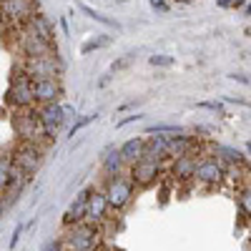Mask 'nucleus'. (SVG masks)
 Segmentation results:
<instances>
[{"instance_id":"nucleus-1","label":"nucleus","mask_w":251,"mask_h":251,"mask_svg":"<svg viewBox=\"0 0 251 251\" xmlns=\"http://www.w3.org/2000/svg\"><path fill=\"white\" fill-rule=\"evenodd\" d=\"M60 244H63V249H66V251H98V246H100V231H98V226L80 221V224L68 226V231L63 234Z\"/></svg>"},{"instance_id":"nucleus-2","label":"nucleus","mask_w":251,"mask_h":251,"mask_svg":"<svg viewBox=\"0 0 251 251\" xmlns=\"http://www.w3.org/2000/svg\"><path fill=\"white\" fill-rule=\"evenodd\" d=\"M63 71L60 60L55 55H43V58H25L23 63V75L30 80H46V78H58Z\"/></svg>"},{"instance_id":"nucleus-3","label":"nucleus","mask_w":251,"mask_h":251,"mask_svg":"<svg viewBox=\"0 0 251 251\" xmlns=\"http://www.w3.org/2000/svg\"><path fill=\"white\" fill-rule=\"evenodd\" d=\"M10 158H13L15 169H20L25 176H33L38 171L40 161H43V149L38 143H18Z\"/></svg>"},{"instance_id":"nucleus-4","label":"nucleus","mask_w":251,"mask_h":251,"mask_svg":"<svg viewBox=\"0 0 251 251\" xmlns=\"http://www.w3.org/2000/svg\"><path fill=\"white\" fill-rule=\"evenodd\" d=\"M15 133L20 138V143H38L40 136H43V126H40L38 111L25 108L23 113L15 116ZM46 138V136H43Z\"/></svg>"},{"instance_id":"nucleus-5","label":"nucleus","mask_w":251,"mask_h":251,"mask_svg":"<svg viewBox=\"0 0 251 251\" xmlns=\"http://www.w3.org/2000/svg\"><path fill=\"white\" fill-rule=\"evenodd\" d=\"M5 103H8V106H13V108H18V111L30 108L33 103H35V98H33V80L25 78V75H18L10 83L8 93H5Z\"/></svg>"},{"instance_id":"nucleus-6","label":"nucleus","mask_w":251,"mask_h":251,"mask_svg":"<svg viewBox=\"0 0 251 251\" xmlns=\"http://www.w3.org/2000/svg\"><path fill=\"white\" fill-rule=\"evenodd\" d=\"M106 199H108V206L113 211H121L131 203L133 199V183L131 178H123V176H113L108 178V186H106Z\"/></svg>"},{"instance_id":"nucleus-7","label":"nucleus","mask_w":251,"mask_h":251,"mask_svg":"<svg viewBox=\"0 0 251 251\" xmlns=\"http://www.w3.org/2000/svg\"><path fill=\"white\" fill-rule=\"evenodd\" d=\"M38 118H40V126H43V136L50 141L58 131L60 126L66 123V108L58 106V103H48V106H40L38 108Z\"/></svg>"},{"instance_id":"nucleus-8","label":"nucleus","mask_w":251,"mask_h":251,"mask_svg":"<svg viewBox=\"0 0 251 251\" xmlns=\"http://www.w3.org/2000/svg\"><path fill=\"white\" fill-rule=\"evenodd\" d=\"M20 50H23L25 58H43V55H55V46L46 43L43 38H38L33 30H23L20 35Z\"/></svg>"},{"instance_id":"nucleus-9","label":"nucleus","mask_w":251,"mask_h":251,"mask_svg":"<svg viewBox=\"0 0 251 251\" xmlns=\"http://www.w3.org/2000/svg\"><path fill=\"white\" fill-rule=\"evenodd\" d=\"M158 176H161V166L153 163V161H143V158H141V161L131 163V174H128V178H131L133 186L146 188V186H151L153 181H158Z\"/></svg>"},{"instance_id":"nucleus-10","label":"nucleus","mask_w":251,"mask_h":251,"mask_svg":"<svg viewBox=\"0 0 251 251\" xmlns=\"http://www.w3.org/2000/svg\"><path fill=\"white\" fill-rule=\"evenodd\" d=\"M63 96V86L58 83V78H46V80H33V98L40 106L48 103H58V98Z\"/></svg>"},{"instance_id":"nucleus-11","label":"nucleus","mask_w":251,"mask_h":251,"mask_svg":"<svg viewBox=\"0 0 251 251\" xmlns=\"http://www.w3.org/2000/svg\"><path fill=\"white\" fill-rule=\"evenodd\" d=\"M0 13L15 23H28V18L35 13L30 0H0Z\"/></svg>"},{"instance_id":"nucleus-12","label":"nucleus","mask_w":251,"mask_h":251,"mask_svg":"<svg viewBox=\"0 0 251 251\" xmlns=\"http://www.w3.org/2000/svg\"><path fill=\"white\" fill-rule=\"evenodd\" d=\"M108 199H106V191H96L93 188V194L88 196V208H86V224H100L103 219H106L108 214Z\"/></svg>"},{"instance_id":"nucleus-13","label":"nucleus","mask_w":251,"mask_h":251,"mask_svg":"<svg viewBox=\"0 0 251 251\" xmlns=\"http://www.w3.org/2000/svg\"><path fill=\"white\" fill-rule=\"evenodd\" d=\"M196 141L191 136H166V156L169 158H178V156H194Z\"/></svg>"},{"instance_id":"nucleus-14","label":"nucleus","mask_w":251,"mask_h":251,"mask_svg":"<svg viewBox=\"0 0 251 251\" xmlns=\"http://www.w3.org/2000/svg\"><path fill=\"white\" fill-rule=\"evenodd\" d=\"M91 194H93V188L88 186V188H83V191L75 196V201L71 203V208L66 211V219H63L66 228H68V226H73V224L86 221V208H88V196H91Z\"/></svg>"},{"instance_id":"nucleus-15","label":"nucleus","mask_w":251,"mask_h":251,"mask_svg":"<svg viewBox=\"0 0 251 251\" xmlns=\"http://www.w3.org/2000/svg\"><path fill=\"white\" fill-rule=\"evenodd\" d=\"M25 28H28V30H33L38 38H43L46 43H53V46H55V28H53V23H50V20H48L46 15L33 13V15L28 18Z\"/></svg>"},{"instance_id":"nucleus-16","label":"nucleus","mask_w":251,"mask_h":251,"mask_svg":"<svg viewBox=\"0 0 251 251\" xmlns=\"http://www.w3.org/2000/svg\"><path fill=\"white\" fill-rule=\"evenodd\" d=\"M194 178L203 181V183H219L224 178V166L214 158H206L201 163H196V171H194Z\"/></svg>"},{"instance_id":"nucleus-17","label":"nucleus","mask_w":251,"mask_h":251,"mask_svg":"<svg viewBox=\"0 0 251 251\" xmlns=\"http://www.w3.org/2000/svg\"><path fill=\"white\" fill-rule=\"evenodd\" d=\"M143 161H153L158 163L161 158H166V136H151V138H143Z\"/></svg>"},{"instance_id":"nucleus-18","label":"nucleus","mask_w":251,"mask_h":251,"mask_svg":"<svg viewBox=\"0 0 251 251\" xmlns=\"http://www.w3.org/2000/svg\"><path fill=\"white\" fill-rule=\"evenodd\" d=\"M194 171H196V156H178V158H174L171 176H174L176 181L194 178Z\"/></svg>"},{"instance_id":"nucleus-19","label":"nucleus","mask_w":251,"mask_h":251,"mask_svg":"<svg viewBox=\"0 0 251 251\" xmlns=\"http://www.w3.org/2000/svg\"><path fill=\"white\" fill-rule=\"evenodd\" d=\"M123 163H136L141 161V153H143V138H128L121 149H118Z\"/></svg>"},{"instance_id":"nucleus-20","label":"nucleus","mask_w":251,"mask_h":251,"mask_svg":"<svg viewBox=\"0 0 251 251\" xmlns=\"http://www.w3.org/2000/svg\"><path fill=\"white\" fill-rule=\"evenodd\" d=\"M121 169H123V158H121L118 149L116 151H108V156H103V174H106L108 178L121 176Z\"/></svg>"},{"instance_id":"nucleus-21","label":"nucleus","mask_w":251,"mask_h":251,"mask_svg":"<svg viewBox=\"0 0 251 251\" xmlns=\"http://www.w3.org/2000/svg\"><path fill=\"white\" fill-rule=\"evenodd\" d=\"M10 171H13V158L0 156V194H5L8 181H10Z\"/></svg>"},{"instance_id":"nucleus-22","label":"nucleus","mask_w":251,"mask_h":251,"mask_svg":"<svg viewBox=\"0 0 251 251\" xmlns=\"http://www.w3.org/2000/svg\"><path fill=\"white\" fill-rule=\"evenodd\" d=\"M108 43H111V35H96V38H91V40H86V43H83L80 53L88 55V53H93V50H98V48H106Z\"/></svg>"},{"instance_id":"nucleus-23","label":"nucleus","mask_w":251,"mask_h":251,"mask_svg":"<svg viewBox=\"0 0 251 251\" xmlns=\"http://www.w3.org/2000/svg\"><path fill=\"white\" fill-rule=\"evenodd\" d=\"M80 10L83 13H86L88 18H93V20H98V23H103V25H108V28H121L118 23H116V20H111V18H106V15H103V13H98V10H93L91 5H86V3H80Z\"/></svg>"},{"instance_id":"nucleus-24","label":"nucleus","mask_w":251,"mask_h":251,"mask_svg":"<svg viewBox=\"0 0 251 251\" xmlns=\"http://www.w3.org/2000/svg\"><path fill=\"white\" fill-rule=\"evenodd\" d=\"M149 133H156V136H161V133H171V136H181V133H186L181 126H166V123H158V126H151L149 128Z\"/></svg>"},{"instance_id":"nucleus-25","label":"nucleus","mask_w":251,"mask_h":251,"mask_svg":"<svg viewBox=\"0 0 251 251\" xmlns=\"http://www.w3.org/2000/svg\"><path fill=\"white\" fill-rule=\"evenodd\" d=\"M216 151L224 153V158L231 161V163H241V161H244L241 151H239V149H231V146H216Z\"/></svg>"},{"instance_id":"nucleus-26","label":"nucleus","mask_w":251,"mask_h":251,"mask_svg":"<svg viewBox=\"0 0 251 251\" xmlns=\"http://www.w3.org/2000/svg\"><path fill=\"white\" fill-rule=\"evenodd\" d=\"M133 60H136V53H126L123 58H118V60L111 63V73H118V71H123V68H128Z\"/></svg>"},{"instance_id":"nucleus-27","label":"nucleus","mask_w":251,"mask_h":251,"mask_svg":"<svg viewBox=\"0 0 251 251\" xmlns=\"http://www.w3.org/2000/svg\"><path fill=\"white\" fill-rule=\"evenodd\" d=\"M239 206H241V214L251 219V186L241 191V196H239Z\"/></svg>"},{"instance_id":"nucleus-28","label":"nucleus","mask_w":251,"mask_h":251,"mask_svg":"<svg viewBox=\"0 0 251 251\" xmlns=\"http://www.w3.org/2000/svg\"><path fill=\"white\" fill-rule=\"evenodd\" d=\"M149 63H151V66H161V68H169V66H174V58L171 55H151L149 58Z\"/></svg>"},{"instance_id":"nucleus-29","label":"nucleus","mask_w":251,"mask_h":251,"mask_svg":"<svg viewBox=\"0 0 251 251\" xmlns=\"http://www.w3.org/2000/svg\"><path fill=\"white\" fill-rule=\"evenodd\" d=\"M98 118V113H88V116H83V118H78L75 123H73V128H71V136H75L80 128H83V126H88L91 121H96Z\"/></svg>"},{"instance_id":"nucleus-30","label":"nucleus","mask_w":251,"mask_h":251,"mask_svg":"<svg viewBox=\"0 0 251 251\" xmlns=\"http://www.w3.org/2000/svg\"><path fill=\"white\" fill-rule=\"evenodd\" d=\"M199 108H208V111H216V113H221L224 116V106L219 100H201V103H196Z\"/></svg>"},{"instance_id":"nucleus-31","label":"nucleus","mask_w":251,"mask_h":251,"mask_svg":"<svg viewBox=\"0 0 251 251\" xmlns=\"http://www.w3.org/2000/svg\"><path fill=\"white\" fill-rule=\"evenodd\" d=\"M151 5H153V10H158V13L169 10V3H166V0H151Z\"/></svg>"},{"instance_id":"nucleus-32","label":"nucleus","mask_w":251,"mask_h":251,"mask_svg":"<svg viewBox=\"0 0 251 251\" xmlns=\"http://www.w3.org/2000/svg\"><path fill=\"white\" fill-rule=\"evenodd\" d=\"M141 118H143V116H138V113H133V116H126L123 121H118L116 126H118V128H121V126H126V123H133V121H141Z\"/></svg>"},{"instance_id":"nucleus-33","label":"nucleus","mask_w":251,"mask_h":251,"mask_svg":"<svg viewBox=\"0 0 251 251\" xmlns=\"http://www.w3.org/2000/svg\"><path fill=\"white\" fill-rule=\"evenodd\" d=\"M20 234H23V226H15V231H13V239H10V249H15V244H18Z\"/></svg>"},{"instance_id":"nucleus-34","label":"nucleus","mask_w":251,"mask_h":251,"mask_svg":"<svg viewBox=\"0 0 251 251\" xmlns=\"http://www.w3.org/2000/svg\"><path fill=\"white\" fill-rule=\"evenodd\" d=\"M43 251H63V244H60V241H50Z\"/></svg>"},{"instance_id":"nucleus-35","label":"nucleus","mask_w":251,"mask_h":251,"mask_svg":"<svg viewBox=\"0 0 251 251\" xmlns=\"http://www.w3.org/2000/svg\"><path fill=\"white\" fill-rule=\"evenodd\" d=\"M219 8H234V0H216Z\"/></svg>"},{"instance_id":"nucleus-36","label":"nucleus","mask_w":251,"mask_h":251,"mask_svg":"<svg viewBox=\"0 0 251 251\" xmlns=\"http://www.w3.org/2000/svg\"><path fill=\"white\" fill-rule=\"evenodd\" d=\"M231 78H234V80H241V83H251V78H246V75H241V73H234Z\"/></svg>"},{"instance_id":"nucleus-37","label":"nucleus","mask_w":251,"mask_h":251,"mask_svg":"<svg viewBox=\"0 0 251 251\" xmlns=\"http://www.w3.org/2000/svg\"><path fill=\"white\" fill-rule=\"evenodd\" d=\"M244 3H246V0H234V8H241Z\"/></svg>"},{"instance_id":"nucleus-38","label":"nucleus","mask_w":251,"mask_h":251,"mask_svg":"<svg viewBox=\"0 0 251 251\" xmlns=\"http://www.w3.org/2000/svg\"><path fill=\"white\" fill-rule=\"evenodd\" d=\"M3 208H5V203H3V199H0V216H3Z\"/></svg>"},{"instance_id":"nucleus-39","label":"nucleus","mask_w":251,"mask_h":251,"mask_svg":"<svg viewBox=\"0 0 251 251\" xmlns=\"http://www.w3.org/2000/svg\"><path fill=\"white\" fill-rule=\"evenodd\" d=\"M246 151H249V153H251V141H249V143H246Z\"/></svg>"},{"instance_id":"nucleus-40","label":"nucleus","mask_w":251,"mask_h":251,"mask_svg":"<svg viewBox=\"0 0 251 251\" xmlns=\"http://www.w3.org/2000/svg\"><path fill=\"white\" fill-rule=\"evenodd\" d=\"M246 15H251V5H246Z\"/></svg>"},{"instance_id":"nucleus-41","label":"nucleus","mask_w":251,"mask_h":251,"mask_svg":"<svg viewBox=\"0 0 251 251\" xmlns=\"http://www.w3.org/2000/svg\"><path fill=\"white\" fill-rule=\"evenodd\" d=\"M121 3H126V0H121Z\"/></svg>"}]
</instances>
